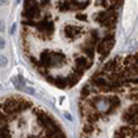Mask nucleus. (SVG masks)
<instances>
[{
    "instance_id": "obj_6",
    "label": "nucleus",
    "mask_w": 138,
    "mask_h": 138,
    "mask_svg": "<svg viewBox=\"0 0 138 138\" xmlns=\"http://www.w3.org/2000/svg\"><path fill=\"white\" fill-rule=\"evenodd\" d=\"M4 46H6V42H4L3 37H0V50H1V48H4Z\"/></svg>"
},
{
    "instance_id": "obj_2",
    "label": "nucleus",
    "mask_w": 138,
    "mask_h": 138,
    "mask_svg": "<svg viewBox=\"0 0 138 138\" xmlns=\"http://www.w3.org/2000/svg\"><path fill=\"white\" fill-rule=\"evenodd\" d=\"M137 54L106 61L79 98L80 138H137Z\"/></svg>"
},
{
    "instance_id": "obj_5",
    "label": "nucleus",
    "mask_w": 138,
    "mask_h": 138,
    "mask_svg": "<svg viewBox=\"0 0 138 138\" xmlns=\"http://www.w3.org/2000/svg\"><path fill=\"white\" fill-rule=\"evenodd\" d=\"M6 65H7V58L3 57V55H0V66L3 68V66H6Z\"/></svg>"
},
{
    "instance_id": "obj_7",
    "label": "nucleus",
    "mask_w": 138,
    "mask_h": 138,
    "mask_svg": "<svg viewBox=\"0 0 138 138\" xmlns=\"http://www.w3.org/2000/svg\"><path fill=\"white\" fill-rule=\"evenodd\" d=\"M4 29H6V26H4V22L0 19V32H4Z\"/></svg>"
},
{
    "instance_id": "obj_4",
    "label": "nucleus",
    "mask_w": 138,
    "mask_h": 138,
    "mask_svg": "<svg viewBox=\"0 0 138 138\" xmlns=\"http://www.w3.org/2000/svg\"><path fill=\"white\" fill-rule=\"evenodd\" d=\"M12 84L15 86L17 90H22V88L25 87V80L21 77V76H17V77L12 79Z\"/></svg>"
},
{
    "instance_id": "obj_3",
    "label": "nucleus",
    "mask_w": 138,
    "mask_h": 138,
    "mask_svg": "<svg viewBox=\"0 0 138 138\" xmlns=\"http://www.w3.org/2000/svg\"><path fill=\"white\" fill-rule=\"evenodd\" d=\"M0 138H68L47 109L21 95L0 98Z\"/></svg>"
},
{
    "instance_id": "obj_1",
    "label": "nucleus",
    "mask_w": 138,
    "mask_h": 138,
    "mask_svg": "<svg viewBox=\"0 0 138 138\" xmlns=\"http://www.w3.org/2000/svg\"><path fill=\"white\" fill-rule=\"evenodd\" d=\"M123 4V0L25 1V58L50 84L61 90L75 87L113 50Z\"/></svg>"
}]
</instances>
